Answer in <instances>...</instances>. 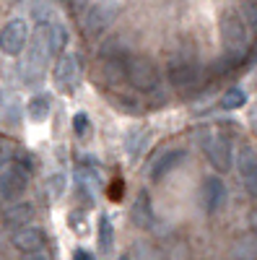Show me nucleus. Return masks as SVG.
Masks as SVG:
<instances>
[{"label":"nucleus","instance_id":"f257e3e1","mask_svg":"<svg viewBox=\"0 0 257 260\" xmlns=\"http://www.w3.org/2000/svg\"><path fill=\"white\" fill-rule=\"evenodd\" d=\"M198 143L203 148L205 159L210 161V167L216 172H231L234 167V146H231V138L226 133H218V130H208V127H200L198 130Z\"/></svg>","mask_w":257,"mask_h":260},{"label":"nucleus","instance_id":"f03ea898","mask_svg":"<svg viewBox=\"0 0 257 260\" xmlns=\"http://www.w3.org/2000/svg\"><path fill=\"white\" fill-rule=\"evenodd\" d=\"M47 60H50V52H47V45H45V37H42V31L36 29L34 37L29 39V45H26V55L24 60H21V78H24L29 86L39 83L42 76H45V68H47Z\"/></svg>","mask_w":257,"mask_h":260},{"label":"nucleus","instance_id":"7ed1b4c3","mask_svg":"<svg viewBox=\"0 0 257 260\" xmlns=\"http://www.w3.org/2000/svg\"><path fill=\"white\" fill-rule=\"evenodd\" d=\"M218 34H221V42L229 55H242L247 50V42H249V31H247V24L242 13H237L234 8L224 11L221 13V21H218Z\"/></svg>","mask_w":257,"mask_h":260},{"label":"nucleus","instance_id":"20e7f679","mask_svg":"<svg viewBox=\"0 0 257 260\" xmlns=\"http://www.w3.org/2000/svg\"><path fill=\"white\" fill-rule=\"evenodd\" d=\"M125 81L140 94H154L161 86V73L151 60L130 57L127 60V68H125Z\"/></svg>","mask_w":257,"mask_h":260},{"label":"nucleus","instance_id":"39448f33","mask_svg":"<svg viewBox=\"0 0 257 260\" xmlns=\"http://www.w3.org/2000/svg\"><path fill=\"white\" fill-rule=\"evenodd\" d=\"M117 16H120L117 0H96L83 16V31L89 37H101L117 21Z\"/></svg>","mask_w":257,"mask_h":260},{"label":"nucleus","instance_id":"423d86ee","mask_svg":"<svg viewBox=\"0 0 257 260\" xmlns=\"http://www.w3.org/2000/svg\"><path fill=\"white\" fill-rule=\"evenodd\" d=\"M29 187V164L13 159L0 172V201H16Z\"/></svg>","mask_w":257,"mask_h":260},{"label":"nucleus","instance_id":"0eeeda50","mask_svg":"<svg viewBox=\"0 0 257 260\" xmlns=\"http://www.w3.org/2000/svg\"><path fill=\"white\" fill-rule=\"evenodd\" d=\"M29 45V26L24 18H11L6 21V26L0 29V52L8 57H18L24 55Z\"/></svg>","mask_w":257,"mask_h":260},{"label":"nucleus","instance_id":"6e6552de","mask_svg":"<svg viewBox=\"0 0 257 260\" xmlns=\"http://www.w3.org/2000/svg\"><path fill=\"white\" fill-rule=\"evenodd\" d=\"M52 78L62 94H76L78 81H81V57L73 52H65L62 57H57Z\"/></svg>","mask_w":257,"mask_h":260},{"label":"nucleus","instance_id":"1a4fd4ad","mask_svg":"<svg viewBox=\"0 0 257 260\" xmlns=\"http://www.w3.org/2000/svg\"><path fill=\"white\" fill-rule=\"evenodd\" d=\"M200 203H203V211L208 216H216L226 206V185H224V180L218 175H210V177L203 180Z\"/></svg>","mask_w":257,"mask_h":260},{"label":"nucleus","instance_id":"9d476101","mask_svg":"<svg viewBox=\"0 0 257 260\" xmlns=\"http://www.w3.org/2000/svg\"><path fill=\"white\" fill-rule=\"evenodd\" d=\"M237 169H239V180L244 190L249 192V198L257 201V154L252 146H242L239 156H237Z\"/></svg>","mask_w":257,"mask_h":260},{"label":"nucleus","instance_id":"9b49d317","mask_svg":"<svg viewBox=\"0 0 257 260\" xmlns=\"http://www.w3.org/2000/svg\"><path fill=\"white\" fill-rule=\"evenodd\" d=\"M187 159V151L185 148H169V151H159V156L151 161V169H148V177L154 182L164 180L169 172H174V167H179Z\"/></svg>","mask_w":257,"mask_h":260},{"label":"nucleus","instance_id":"f8f14e48","mask_svg":"<svg viewBox=\"0 0 257 260\" xmlns=\"http://www.w3.org/2000/svg\"><path fill=\"white\" fill-rule=\"evenodd\" d=\"M45 242H47V237H45V229H39L34 224L24 226V229H18L11 234V245L18 250V252H36V250H45Z\"/></svg>","mask_w":257,"mask_h":260},{"label":"nucleus","instance_id":"ddd939ff","mask_svg":"<svg viewBox=\"0 0 257 260\" xmlns=\"http://www.w3.org/2000/svg\"><path fill=\"white\" fill-rule=\"evenodd\" d=\"M45 37V45H47V52L50 57H62L65 55V47H68V29L60 24V21H50V24H42L36 26Z\"/></svg>","mask_w":257,"mask_h":260},{"label":"nucleus","instance_id":"4468645a","mask_svg":"<svg viewBox=\"0 0 257 260\" xmlns=\"http://www.w3.org/2000/svg\"><path fill=\"white\" fill-rule=\"evenodd\" d=\"M34 213H36L34 203H29V201H16V203L8 206L6 213H3V226L13 234V232H18V229L29 226V224L34 221Z\"/></svg>","mask_w":257,"mask_h":260},{"label":"nucleus","instance_id":"2eb2a0df","mask_svg":"<svg viewBox=\"0 0 257 260\" xmlns=\"http://www.w3.org/2000/svg\"><path fill=\"white\" fill-rule=\"evenodd\" d=\"M148 146H151V133H148L145 125H133L125 133V154L130 161H135L138 156H143Z\"/></svg>","mask_w":257,"mask_h":260},{"label":"nucleus","instance_id":"dca6fc26","mask_svg":"<svg viewBox=\"0 0 257 260\" xmlns=\"http://www.w3.org/2000/svg\"><path fill=\"white\" fill-rule=\"evenodd\" d=\"M198 78H200V71H198L195 62L179 60V62L169 65V83L174 86V89H187V86L198 83Z\"/></svg>","mask_w":257,"mask_h":260},{"label":"nucleus","instance_id":"f3484780","mask_svg":"<svg viewBox=\"0 0 257 260\" xmlns=\"http://www.w3.org/2000/svg\"><path fill=\"white\" fill-rule=\"evenodd\" d=\"M130 219L138 229H151L154 226V206H151V195L145 190H138L133 208H130Z\"/></svg>","mask_w":257,"mask_h":260},{"label":"nucleus","instance_id":"a211bd4d","mask_svg":"<svg viewBox=\"0 0 257 260\" xmlns=\"http://www.w3.org/2000/svg\"><path fill=\"white\" fill-rule=\"evenodd\" d=\"M96 242H99L101 255H112V250H115V224L109 221V216H106V213H101V216H99Z\"/></svg>","mask_w":257,"mask_h":260},{"label":"nucleus","instance_id":"6ab92c4d","mask_svg":"<svg viewBox=\"0 0 257 260\" xmlns=\"http://www.w3.org/2000/svg\"><path fill=\"white\" fill-rule=\"evenodd\" d=\"M231 260H257V237L242 234L237 242L231 245Z\"/></svg>","mask_w":257,"mask_h":260},{"label":"nucleus","instance_id":"aec40b11","mask_svg":"<svg viewBox=\"0 0 257 260\" xmlns=\"http://www.w3.org/2000/svg\"><path fill=\"white\" fill-rule=\"evenodd\" d=\"M52 112V104H50V96L45 94H34L29 102H26V117L31 122H45Z\"/></svg>","mask_w":257,"mask_h":260},{"label":"nucleus","instance_id":"412c9836","mask_svg":"<svg viewBox=\"0 0 257 260\" xmlns=\"http://www.w3.org/2000/svg\"><path fill=\"white\" fill-rule=\"evenodd\" d=\"M244 104H247V91L242 86H231V89H226L224 96H221V110H226V112L242 110Z\"/></svg>","mask_w":257,"mask_h":260},{"label":"nucleus","instance_id":"4be33fe9","mask_svg":"<svg viewBox=\"0 0 257 260\" xmlns=\"http://www.w3.org/2000/svg\"><path fill=\"white\" fill-rule=\"evenodd\" d=\"M65 187H68V177L62 175V172H52V175L47 177V192L52 195L55 201L65 195Z\"/></svg>","mask_w":257,"mask_h":260},{"label":"nucleus","instance_id":"5701e85b","mask_svg":"<svg viewBox=\"0 0 257 260\" xmlns=\"http://www.w3.org/2000/svg\"><path fill=\"white\" fill-rule=\"evenodd\" d=\"M130 260H166L154 245H148V242H135L133 245V257Z\"/></svg>","mask_w":257,"mask_h":260},{"label":"nucleus","instance_id":"b1692460","mask_svg":"<svg viewBox=\"0 0 257 260\" xmlns=\"http://www.w3.org/2000/svg\"><path fill=\"white\" fill-rule=\"evenodd\" d=\"M239 8L247 29H257V0H239Z\"/></svg>","mask_w":257,"mask_h":260},{"label":"nucleus","instance_id":"393cba45","mask_svg":"<svg viewBox=\"0 0 257 260\" xmlns=\"http://www.w3.org/2000/svg\"><path fill=\"white\" fill-rule=\"evenodd\" d=\"M89 130H91V120H89V115L78 112V115L73 117V133H76L78 138H83V136H89Z\"/></svg>","mask_w":257,"mask_h":260},{"label":"nucleus","instance_id":"a878e982","mask_svg":"<svg viewBox=\"0 0 257 260\" xmlns=\"http://www.w3.org/2000/svg\"><path fill=\"white\" fill-rule=\"evenodd\" d=\"M11 161H13V151H11V146H8L6 141H0V172H3Z\"/></svg>","mask_w":257,"mask_h":260},{"label":"nucleus","instance_id":"bb28decb","mask_svg":"<svg viewBox=\"0 0 257 260\" xmlns=\"http://www.w3.org/2000/svg\"><path fill=\"white\" fill-rule=\"evenodd\" d=\"M115 102L125 104V112H138V110H140V102H138V99H127V96H117Z\"/></svg>","mask_w":257,"mask_h":260},{"label":"nucleus","instance_id":"cd10ccee","mask_svg":"<svg viewBox=\"0 0 257 260\" xmlns=\"http://www.w3.org/2000/svg\"><path fill=\"white\" fill-rule=\"evenodd\" d=\"M6 115H8V122L18 125V115H21V112H18V102H16V99L8 104V112H6Z\"/></svg>","mask_w":257,"mask_h":260},{"label":"nucleus","instance_id":"c85d7f7f","mask_svg":"<svg viewBox=\"0 0 257 260\" xmlns=\"http://www.w3.org/2000/svg\"><path fill=\"white\" fill-rule=\"evenodd\" d=\"M24 260H52V255H50L47 250H36V252L24 255Z\"/></svg>","mask_w":257,"mask_h":260},{"label":"nucleus","instance_id":"c756f323","mask_svg":"<svg viewBox=\"0 0 257 260\" xmlns=\"http://www.w3.org/2000/svg\"><path fill=\"white\" fill-rule=\"evenodd\" d=\"M249 229H252V234L257 237V206L249 211Z\"/></svg>","mask_w":257,"mask_h":260},{"label":"nucleus","instance_id":"7c9ffc66","mask_svg":"<svg viewBox=\"0 0 257 260\" xmlns=\"http://www.w3.org/2000/svg\"><path fill=\"white\" fill-rule=\"evenodd\" d=\"M73 260H94V255L89 250H76L73 252Z\"/></svg>","mask_w":257,"mask_h":260},{"label":"nucleus","instance_id":"2f4dec72","mask_svg":"<svg viewBox=\"0 0 257 260\" xmlns=\"http://www.w3.org/2000/svg\"><path fill=\"white\" fill-rule=\"evenodd\" d=\"M249 127L257 133V107H252V110H249Z\"/></svg>","mask_w":257,"mask_h":260},{"label":"nucleus","instance_id":"473e14b6","mask_svg":"<svg viewBox=\"0 0 257 260\" xmlns=\"http://www.w3.org/2000/svg\"><path fill=\"white\" fill-rule=\"evenodd\" d=\"M117 260H130V255H120Z\"/></svg>","mask_w":257,"mask_h":260}]
</instances>
